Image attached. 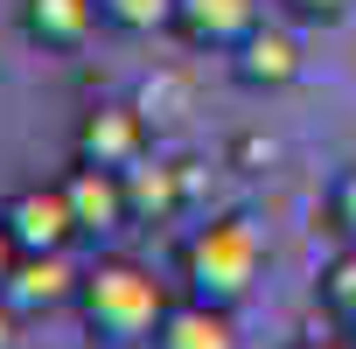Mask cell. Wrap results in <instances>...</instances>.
<instances>
[{"mask_svg":"<svg viewBox=\"0 0 356 349\" xmlns=\"http://www.w3.org/2000/svg\"><path fill=\"white\" fill-rule=\"evenodd\" d=\"M314 300L335 314V328H356V245H342V252L314 273Z\"/></svg>","mask_w":356,"mask_h":349,"instance_id":"cell-12","label":"cell"},{"mask_svg":"<svg viewBox=\"0 0 356 349\" xmlns=\"http://www.w3.org/2000/svg\"><path fill=\"white\" fill-rule=\"evenodd\" d=\"M15 266H22V245H15V231H8V224H0V286L15 279Z\"/></svg>","mask_w":356,"mask_h":349,"instance_id":"cell-17","label":"cell"},{"mask_svg":"<svg viewBox=\"0 0 356 349\" xmlns=\"http://www.w3.org/2000/svg\"><path fill=\"white\" fill-rule=\"evenodd\" d=\"M0 224L15 231V245L22 252H70L84 231H77V210H70V196H63V182H29V189H15L8 203H0Z\"/></svg>","mask_w":356,"mask_h":349,"instance_id":"cell-3","label":"cell"},{"mask_svg":"<svg viewBox=\"0 0 356 349\" xmlns=\"http://www.w3.org/2000/svg\"><path fill=\"white\" fill-rule=\"evenodd\" d=\"M280 15L293 29H335V22L356 15V0H280Z\"/></svg>","mask_w":356,"mask_h":349,"instance_id":"cell-15","label":"cell"},{"mask_svg":"<svg viewBox=\"0 0 356 349\" xmlns=\"http://www.w3.org/2000/svg\"><path fill=\"white\" fill-rule=\"evenodd\" d=\"M175 273H182V293L217 300V307L238 314V307L252 300L259 273H266V238H259V224H252L245 210L210 217V224H196V231L182 238V259H175Z\"/></svg>","mask_w":356,"mask_h":349,"instance_id":"cell-1","label":"cell"},{"mask_svg":"<svg viewBox=\"0 0 356 349\" xmlns=\"http://www.w3.org/2000/svg\"><path fill=\"white\" fill-rule=\"evenodd\" d=\"M98 29V0H22V35L42 56H77Z\"/></svg>","mask_w":356,"mask_h":349,"instance_id":"cell-10","label":"cell"},{"mask_svg":"<svg viewBox=\"0 0 356 349\" xmlns=\"http://www.w3.org/2000/svg\"><path fill=\"white\" fill-rule=\"evenodd\" d=\"M293 349H356V335H349V328H342V335H300Z\"/></svg>","mask_w":356,"mask_h":349,"instance_id":"cell-19","label":"cell"},{"mask_svg":"<svg viewBox=\"0 0 356 349\" xmlns=\"http://www.w3.org/2000/svg\"><path fill=\"white\" fill-rule=\"evenodd\" d=\"M140 154H154V119H147L140 105L105 98V105H91V112L77 119V161H98V168H133Z\"/></svg>","mask_w":356,"mask_h":349,"instance_id":"cell-4","label":"cell"},{"mask_svg":"<svg viewBox=\"0 0 356 349\" xmlns=\"http://www.w3.org/2000/svg\"><path fill=\"white\" fill-rule=\"evenodd\" d=\"M321 210H328V231H335L342 245H356V161H349V168H335V182H328Z\"/></svg>","mask_w":356,"mask_h":349,"instance_id":"cell-14","label":"cell"},{"mask_svg":"<svg viewBox=\"0 0 356 349\" xmlns=\"http://www.w3.org/2000/svg\"><path fill=\"white\" fill-rule=\"evenodd\" d=\"M126 182V210L133 224H175L189 210V161H161V154H140L133 168H119Z\"/></svg>","mask_w":356,"mask_h":349,"instance_id":"cell-6","label":"cell"},{"mask_svg":"<svg viewBox=\"0 0 356 349\" xmlns=\"http://www.w3.org/2000/svg\"><path fill=\"white\" fill-rule=\"evenodd\" d=\"M259 0H175L168 15V35L182 49H210V56H231L252 29H259Z\"/></svg>","mask_w":356,"mask_h":349,"instance_id":"cell-5","label":"cell"},{"mask_svg":"<svg viewBox=\"0 0 356 349\" xmlns=\"http://www.w3.org/2000/svg\"><path fill=\"white\" fill-rule=\"evenodd\" d=\"M15 335H22V307L0 293V349H15Z\"/></svg>","mask_w":356,"mask_h":349,"instance_id":"cell-18","label":"cell"},{"mask_svg":"<svg viewBox=\"0 0 356 349\" xmlns=\"http://www.w3.org/2000/svg\"><path fill=\"white\" fill-rule=\"evenodd\" d=\"M175 15V0H98V22L112 35H161Z\"/></svg>","mask_w":356,"mask_h":349,"instance_id":"cell-13","label":"cell"},{"mask_svg":"<svg viewBox=\"0 0 356 349\" xmlns=\"http://www.w3.org/2000/svg\"><path fill=\"white\" fill-rule=\"evenodd\" d=\"M63 196H70V210H77V231H84V238H119V231L133 224V210H126V182H119V168L77 161V168L63 174Z\"/></svg>","mask_w":356,"mask_h":349,"instance_id":"cell-8","label":"cell"},{"mask_svg":"<svg viewBox=\"0 0 356 349\" xmlns=\"http://www.w3.org/2000/svg\"><path fill=\"white\" fill-rule=\"evenodd\" d=\"M77 314L98 342H154L161 314H168V286L154 279V266L140 259H98L84 266V286H77Z\"/></svg>","mask_w":356,"mask_h":349,"instance_id":"cell-2","label":"cell"},{"mask_svg":"<svg viewBox=\"0 0 356 349\" xmlns=\"http://www.w3.org/2000/svg\"><path fill=\"white\" fill-rule=\"evenodd\" d=\"M77 286H84V273H77L70 252H22L15 279L0 293H8L22 314H56V307H77Z\"/></svg>","mask_w":356,"mask_h":349,"instance_id":"cell-9","label":"cell"},{"mask_svg":"<svg viewBox=\"0 0 356 349\" xmlns=\"http://www.w3.org/2000/svg\"><path fill=\"white\" fill-rule=\"evenodd\" d=\"M231 77L245 91H286V84H300V35L280 29V22H259L231 49Z\"/></svg>","mask_w":356,"mask_h":349,"instance_id":"cell-7","label":"cell"},{"mask_svg":"<svg viewBox=\"0 0 356 349\" xmlns=\"http://www.w3.org/2000/svg\"><path fill=\"white\" fill-rule=\"evenodd\" d=\"M273 154H280V147H273V140H266V133H245V140H231V161H238V168H245V174H259V168H266V161H273Z\"/></svg>","mask_w":356,"mask_h":349,"instance_id":"cell-16","label":"cell"},{"mask_svg":"<svg viewBox=\"0 0 356 349\" xmlns=\"http://www.w3.org/2000/svg\"><path fill=\"white\" fill-rule=\"evenodd\" d=\"M147 349H238V321H231V307L182 293V300H168Z\"/></svg>","mask_w":356,"mask_h":349,"instance_id":"cell-11","label":"cell"}]
</instances>
